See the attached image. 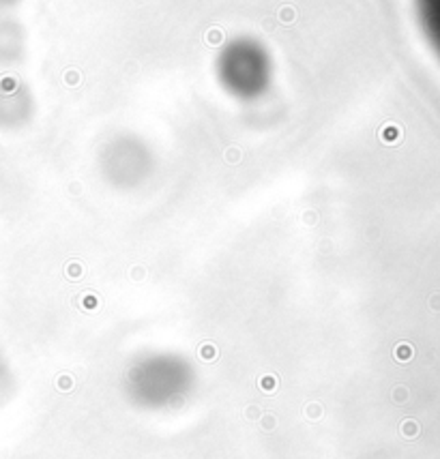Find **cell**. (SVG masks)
Here are the masks:
<instances>
[{
    "mask_svg": "<svg viewBox=\"0 0 440 459\" xmlns=\"http://www.w3.org/2000/svg\"><path fill=\"white\" fill-rule=\"evenodd\" d=\"M215 80L230 99L254 103L273 88V54L254 37L230 39L215 58Z\"/></svg>",
    "mask_w": 440,
    "mask_h": 459,
    "instance_id": "cell-1",
    "label": "cell"
},
{
    "mask_svg": "<svg viewBox=\"0 0 440 459\" xmlns=\"http://www.w3.org/2000/svg\"><path fill=\"white\" fill-rule=\"evenodd\" d=\"M97 167L108 185L116 189H135L153 176L155 153L138 133L122 131L101 146Z\"/></svg>",
    "mask_w": 440,
    "mask_h": 459,
    "instance_id": "cell-2",
    "label": "cell"
},
{
    "mask_svg": "<svg viewBox=\"0 0 440 459\" xmlns=\"http://www.w3.org/2000/svg\"><path fill=\"white\" fill-rule=\"evenodd\" d=\"M37 112L32 88L15 75L0 77V131H19L28 127Z\"/></svg>",
    "mask_w": 440,
    "mask_h": 459,
    "instance_id": "cell-3",
    "label": "cell"
},
{
    "mask_svg": "<svg viewBox=\"0 0 440 459\" xmlns=\"http://www.w3.org/2000/svg\"><path fill=\"white\" fill-rule=\"evenodd\" d=\"M24 35L11 22H0V69H9L24 58Z\"/></svg>",
    "mask_w": 440,
    "mask_h": 459,
    "instance_id": "cell-4",
    "label": "cell"
}]
</instances>
